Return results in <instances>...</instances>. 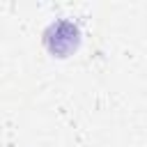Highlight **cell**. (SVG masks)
Returning a JSON list of instances; mask_svg holds the SVG:
<instances>
[{
    "instance_id": "1",
    "label": "cell",
    "mask_w": 147,
    "mask_h": 147,
    "mask_svg": "<svg viewBox=\"0 0 147 147\" xmlns=\"http://www.w3.org/2000/svg\"><path fill=\"white\" fill-rule=\"evenodd\" d=\"M41 41H44V48L53 57H69L80 46V30H78V25L74 21L57 18L44 30Z\"/></svg>"
}]
</instances>
